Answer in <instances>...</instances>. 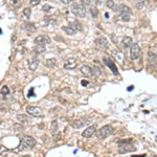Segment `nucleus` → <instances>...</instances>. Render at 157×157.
I'll return each mask as SVG.
<instances>
[{"mask_svg":"<svg viewBox=\"0 0 157 157\" xmlns=\"http://www.w3.org/2000/svg\"><path fill=\"white\" fill-rule=\"evenodd\" d=\"M113 132V128L109 125H106L103 128L99 130L97 132V137L99 138V141H103V139H106L107 137H109V135H111Z\"/></svg>","mask_w":157,"mask_h":157,"instance_id":"f257e3e1","label":"nucleus"},{"mask_svg":"<svg viewBox=\"0 0 157 157\" xmlns=\"http://www.w3.org/2000/svg\"><path fill=\"white\" fill-rule=\"evenodd\" d=\"M71 12L75 16L79 18H84L86 16V8L81 3H75L71 6Z\"/></svg>","mask_w":157,"mask_h":157,"instance_id":"f03ea898","label":"nucleus"},{"mask_svg":"<svg viewBox=\"0 0 157 157\" xmlns=\"http://www.w3.org/2000/svg\"><path fill=\"white\" fill-rule=\"evenodd\" d=\"M26 112L30 116H34V117H42L44 115L43 110L40 107H38V106H27L26 107Z\"/></svg>","mask_w":157,"mask_h":157,"instance_id":"7ed1b4c3","label":"nucleus"},{"mask_svg":"<svg viewBox=\"0 0 157 157\" xmlns=\"http://www.w3.org/2000/svg\"><path fill=\"white\" fill-rule=\"evenodd\" d=\"M141 47L138 46V44L134 43V44L131 45V47H130V58H131V60H137L141 57Z\"/></svg>","mask_w":157,"mask_h":157,"instance_id":"20e7f679","label":"nucleus"},{"mask_svg":"<svg viewBox=\"0 0 157 157\" xmlns=\"http://www.w3.org/2000/svg\"><path fill=\"white\" fill-rule=\"evenodd\" d=\"M88 124H90V119H77L71 123V127L73 129H81L84 126H87Z\"/></svg>","mask_w":157,"mask_h":157,"instance_id":"39448f33","label":"nucleus"},{"mask_svg":"<svg viewBox=\"0 0 157 157\" xmlns=\"http://www.w3.org/2000/svg\"><path fill=\"white\" fill-rule=\"evenodd\" d=\"M35 43H37V44H48V43H50L51 42V40H50V38L48 36H46V35H40V36H37L36 38H35Z\"/></svg>","mask_w":157,"mask_h":157,"instance_id":"423d86ee","label":"nucleus"},{"mask_svg":"<svg viewBox=\"0 0 157 157\" xmlns=\"http://www.w3.org/2000/svg\"><path fill=\"white\" fill-rule=\"evenodd\" d=\"M95 43H97V45L101 49H107L109 47V42H108V40L105 37H99L95 40Z\"/></svg>","mask_w":157,"mask_h":157,"instance_id":"0eeeda50","label":"nucleus"},{"mask_svg":"<svg viewBox=\"0 0 157 157\" xmlns=\"http://www.w3.org/2000/svg\"><path fill=\"white\" fill-rule=\"evenodd\" d=\"M97 132V127L95 126H90V127L86 128L82 133V136L85 138H90L94 133Z\"/></svg>","mask_w":157,"mask_h":157,"instance_id":"6e6552de","label":"nucleus"},{"mask_svg":"<svg viewBox=\"0 0 157 157\" xmlns=\"http://www.w3.org/2000/svg\"><path fill=\"white\" fill-rule=\"evenodd\" d=\"M131 141H126V145H121L119 143V152L121 153H125V152H132L135 151V147L132 146V145H128L127 143H130Z\"/></svg>","mask_w":157,"mask_h":157,"instance_id":"1a4fd4ad","label":"nucleus"},{"mask_svg":"<svg viewBox=\"0 0 157 157\" xmlns=\"http://www.w3.org/2000/svg\"><path fill=\"white\" fill-rule=\"evenodd\" d=\"M104 62H105V64H106V65H107V66L112 70V72L114 73V75H117V73H119L117 68H116V66H115V64L113 63L112 61L108 58V57H104Z\"/></svg>","mask_w":157,"mask_h":157,"instance_id":"9d476101","label":"nucleus"},{"mask_svg":"<svg viewBox=\"0 0 157 157\" xmlns=\"http://www.w3.org/2000/svg\"><path fill=\"white\" fill-rule=\"evenodd\" d=\"M75 66H77V61L73 58L68 59V60L66 61V63L64 64V68L68 69V70H71V69L75 68Z\"/></svg>","mask_w":157,"mask_h":157,"instance_id":"9b49d317","label":"nucleus"},{"mask_svg":"<svg viewBox=\"0 0 157 157\" xmlns=\"http://www.w3.org/2000/svg\"><path fill=\"white\" fill-rule=\"evenodd\" d=\"M23 141H24V143H25V145L27 147H29V148H34V147L36 146V139L34 137H32V136H24L23 137Z\"/></svg>","mask_w":157,"mask_h":157,"instance_id":"f8f14e48","label":"nucleus"},{"mask_svg":"<svg viewBox=\"0 0 157 157\" xmlns=\"http://www.w3.org/2000/svg\"><path fill=\"white\" fill-rule=\"evenodd\" d=\"M81 72L87 77H91V75H93V73H92V69H91L88 65H83V66L81 67Z\"/></svg>","mask_w":157,"mask_h":157,"instance_id":"ddd939ff","label":"nucleus"},{"mask_svg":"<svg viewBox=\"0 0 157 157\" xmlns=\"http://www.w3.org/2000/svg\"><path fill=\"white\" fill-rule=\"evenodd\" d=\"M117 12H119V14H130L131 15V8H129V6L125 5V4H121V5H119V8H117Z\"/></svg>","mask_w":157,"mask_h":157,"instance_id":"4468645a","label":"nucleus"},{"mask_svg":"<svg viewBox=\"0 0 157 157\" xmlns=\"http://www.w3.org/2000/svg\"><path fill=\"white\" fill-rule=\"evenodd\" d=\"M121 43H123V46H124L125 48H130L131 45L133 44L132 38H131V37H125V38L123 39Z\"/></svg>","mask_w":157,"mask_h":157,"instance_id":"2eb2a0df","label":"nucleus"},{"mask_svg":"<svg viewBox=\"0 0 157 157\" xmlns=\"http://www.w3.org/2000/svg\"><path fill=\"white\" fill-rule=\"evenodd\" d=\"M17 121H19L21 124H28L29 123V117L25 114H18L17 115Z\"/></svg>","mask_w":157,"mask_h":157,"instance_id":"dca6fc26","label":"nucleus"},{"mask_svg":"<svg viewBox=\"0 0 157 157\" xmlns=\"http://www.w3.org/2000/svg\"><path fill=\"white\" fill-rule=\"evenodd\" d=\"M149 4V0H136V8L138 10H143L146 5Z\"/></svg>","mask_w":157,"mask_h":157,"instance_id":"f3484780","label":"nucleus"},{"mask_svg":"<svg viewBox=\"0 0 157 157\" xmlns=\"http://www.w3.org/2000/svg\"><path fill=\"white\" fill-rule=\"evenodd\" d=\"M58 130H59V123H58V121H56L55 119V121H52L51 124H50V132L55 135L56 133L58 132Z\"/></svg>","mask_w":157,"mask_h":157,"instance_id":"a211bd4d","label":"nucleus"},{"mask_svg":"<svg viewBox=\"0 0 157 157\" xmlns=\"http://www.w3.org/2000/svg\"><path fill=\"white\" fill-rule=\"evenodd\" d=\"M69 26H70L72 29H75V32H77V30H80V32H81V30L83 29L82 24H81V23H79L77 21H75V22L70 21V22H69Z\"/></svg>","mask_w":157,"mask_h":157,"instance_id":"6ab92c4d","label":"nucleus"},{"mask_svg":"<svg viewBox=\"0 0 157 157\" xmlns=\"http://www.w3.org/2000/svg\"><path fill=\"white\" fill-rule=\"evenodd\" d=\"M45 50H46V48H45V45L43 44H37L36 47H35V52H36L37 55H41Z\"/></svg>","mask_w":157,"mask_h":157,"instance_id":"aec40b11","label":"nucleus"},{"mask_svg":"<svg viewBox=\"0 0 157 157\" xmlns=\"http://www.w3.org/2000/svg\"><path fill=\"white\" fill-rule=\"evenodd\" d=\"M38 66H39V60L38 59H34V60L32 61V63L29 64V70L35 71V70L38 68Z\"/></svg>","mask_w":157,"mask_h":157,"instance_id":"412c9836","label":"nucleus"},{"mask_svg":"<svg viewBox=\"0 0 157 157\" xmlns=\"http://www.w3.org/2000/svg\"><path fill=\"white\" fill-rule=\"evenodd\" d=\"M119 21H124V22H128L130 21V14H119V17H117Z\"/></svg>","mask_w":157,"mask_h":157,"instance_id":"4be33fe9","label":"nucleus"},{"mask_svg":"<svg viewBox=\"0 0 157 157\" xmlns=\"http://www.w3.org/2000/svg\"><path fill=\"white\" fill-rule=\"evenodd\" d=\"M25 146H26V145H25L24 141H23V139H21V141H20V145H19V146L17 147V148H15V149H13L12 151L14 152V153H19L20 151H22V150L24 149Z\"/></svg>","mask_w":157,"mask_h":157,"instance_id":"5701e85b","label":"nucleus"},{"mask_svg":"<svg viewBox=\"0 0 157 157\" xmlns=\"http://www.w3.org/2000/svg\"><path fill=\"white\" fill-rule=\"evenodd\" d=\"M45 66L48 67V68H51V67H53L56 65V59L51 58V59H47L46 61L44 62Z\"/></svg>","mask_w":157,"mask_h":157,"instance_id":"b1692460","label":"nucleus"},{"mask_svg":"<svg viewBox=\"0 0 157 157\" xmlns=\"http://www.w3.org/2000/svg\"><path fill=\"white\" fill-rule=\"evenodd\" d=\"M62 29H63L64 33H66L67 35H70V36H72V35H75V30L72 29L70 26H63V27H62Z\"/></svg>","mask_w":157,"mask_h":157,"instance_id":"393cba45","label":"nucleus"},{"mask_svg":"<svg viewBox=\"0 0 157 157\" xmlns=\"http://www.w3.org/2000/svg\"><path fill=\"white\" fill-rule=\"evenodd\" d=\"M0 93L2 94V95H8L10 93V89H8V86H3L2 88H1V90H0Z\"/></svg>","mask_w":157,"mask_h":157,"instance_id":"a878e982","label":"nucleus"},{"mask_svg":"<svg viewBox=\"0 0 157 157\" xmlns=\"http://www.w3.org/2000/svg\"><path fill=\"white\" fill-rule=\"evenodd\" d=\"M106 5H107V8H112V10H114V8H115V3L113 2V0H107V2H106Z\"/></svg>","mask_w":157,"mask_h":157,"instance_id":"bb28decb","label":"nucleus"},{"mask_svg":"<svg viewBox=\"0 0 157 157\" xmlns=\"http://www.w3.org/2000/svg\"><path fill=\"white\" fill-rule=\"evenodd\" d=\"M23 15H24L26 18H29L30 17V8H25L23 10Z\"/></svg>","mask_w":157,"mask_h":157,"instance_id":"cd10ccee","label":"nucleus"},{"mask_svg":"<svg viewBox=\"0 0 157 157\" xmlns=\"http://www.w3.org/2000/svg\"><path fill=\"white\" fill-rule=\"evenodd\" d=\"M14 129L15 130H22L23 129V125L22 124H14Z\"/></svg>","mask_w":157,"mask_h":157,"instance_id":"c85d7f7f","label":"nucleus"},{"mask_svg":"<svg viewBox=\"0 0 157 157\" xmlns=\"http://www.w3.org/2000/svg\"><path fill=\"white\" fill-rule=\"evenodd\" d=\"M29 3H30V5L37 6L39 3H40V0H29Z\"/></svg>","mask_w":157,"mask_h":157,"instance_id":"c756f323","label":"nucleus"},{"mask_svg":"<svg viewBox=\"0 0 157 157\" xmlns=\"http://www.w3.org/2000/svg\"><path fill=\"white\" fill-rule=\"evenodd\" d=\"M81 1H82V4L84 6L90 5V3H91V0H81Z\"/></svg>","mask_w":157,"mask_h":157,"instance_id":"7c9ffc66","label":"nucleus"},{"mask_svg":"<svg viewBox=\"0 0 157 157\" xmlns=\"http://www.w3.org/2000/svg\"><path fill=\"white\" fill-rule=\"evenodd\" d=\"M6 151H8V148L5 146H3V145H0V154H2Z\"/></svg>","mask_w":157,"mask_h":157,"instance_id":"2f4dec72","label":"nucleus"},{"mask_svg":"<svg viewBox=\"0 0 157 157\" xmlns=\"http://www.w3.org/2000/svg\"><path fill=\"white\" fill-rule=\"evenodd\" d=\"M91 15H92L93 17L97 16V10L95 8H91Z\"/></svg>","mask_w":157,"mask_h":157,"instance_id":"473e14b6","label":"nucleus"},{"mask_svg":"<svg viewBox=\"0 0 157 157\" xmlns=\"http://www.w3.org/2000/svg\"><path fill=\"white\" fill-rule=\"evenodd\" d=\"M55 136H56V137H55V141H60V139H61V136H62V134H61L60 132H59V133H56Z\"/></svg>","mask_w":157,"mask_h":157,"instance_id":"72a5a7b5","label":"nucleus"},{"mask_svg":"<svg viewBox=\"0 0 157 157\" xmlns=\"http://www.w3.org/2000/svg\"><path fill=\"white\" fill-rule=\"evenodd\" d=\"M60 1L62 3H64V4H68V3L73 2V1H75V0H60Z\"/></svg>","mask_w":157,"mask_h":157,"instance_id":"f704fd0d","label":"nucleus"},{"mask_svg":"<svg viewBox=\"0 0 157 157\" xmlns=\"http://www.w3.org/2000/svg\"><path fill=\"white\" fill-rule=\"evenodd\" d=\"M42 10H43L44 12H47V11H50L51 8H50V5H44L43 8H42Z\"/></svg>","mask_w":157,"mask_h":157,"instance_id":"c9c22d12","label":"nucleus"},{"mask_svg":"<svg viewBox=\"0 0 157 157\" xmlns=\"http://www.w3.org/2000/svg\"><path fill=\"white\" fill-rule=\"evenodd\" d=\"M33 92H34V89L32 88V89H30V90H29V92H28V95H27V97H33Z\"/></svg>","mask_w":157,"mask_h":157,"instance_id":"e433bc0d","label":"nucleus"},{"mask_svg":"<svg viewBox=\"0 0 157 157\" xmlns=\"http://www.w3.org/2000/svg\"><path fill=\"white\" fill-rule=\"evenodd\" d=\"M82 85L83 86H86V85H88V82H87V81H82Z\"/></svg>","mask_w":157,"mask_h":157,"instance_id":"4c0bfd02","label":"nucleus"},{"mask_svg":"<svg viewBox=\"0 0 157 157\" xmlns=\"http://www.w3.org/2000/svg\"><path fill=\"white\" fill-rule=\"evenodd\" d=\"M11 1H12V2H13V3H12V4H16V3L18 2V0H11Z\"/></svg>","mask_w":157,"mask_h":157,"instance_id":"58836bf2","label":"nucleus"},{"mask_svg":"<svg viewBox=\"0 0 157 157\" xmlns=\"http://www.w3.org/2000/svg\"><path fill=\"white\" fill-rule=\"evenodd\" d=\"M0 157H6V156H5V154H3L2 153V154H0Z\"/></svg>","mask_w":157,"mask_h":157,"instance_id":"ea45409f","label":"nucleus"},{"mask_svg":"<svg viewBox=\"0 0 157 157\" xmlns=\"http://www.w3.org/2000/svg\"><path fill=\"white\" fill-rule=\"evenodd\" d=\"M21 157H30V155H23V156H21Z\"/></svg>","mask_w":157,"mask_h":157,"instance_id":"a19ab883","label":"nucleus"},{"mask_svg":"<svg viewBox=\"0 0 157 157\" xmlns=\"http://www.w3.org/2000/svg\"><path fill=\"white\" fill-rule=\"evenodd\" d=\"M1 33H2V32H1V29H0V34H1Z\"/></svg>","mask_w":157,"mask_h":157,"instance_id":"79ce46f5","label":"nucleus"}]
</instances>
